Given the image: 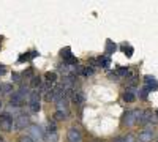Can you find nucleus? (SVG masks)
<instances>
[{
  "mask_svg": "<svg viewBox=\"0 0 158 142\" xmlns=\"http://www.w3.org/2000/svg\"><path fill=\"white\" fill-rule=\"evenodd\" d=\"M100 65H103V67H108V65H109V59H106V57H101V59H100Z\"/></svg>",
  "mask_w": 158,
  "mask_h": 142,
  "instance_id": "26",
  "label": "nucleus"
},
{
  "mask_svg": "<svg viewBox=\"0 0 158 142\" xmlns=\"http://www.w3.org/2000/svg\"><path fill=\"white\" fill-rule=\"evenodd\" d=\"M67 139H68V142H82V133L79 131V128L71 126L67 133Z\"/></svg>",
  "mask_w": 158,
  "mask_h": 142,
  "instance_id": "5",
  "label": "nucleus"
},
{
  "mask_svg": "<svg viewBox=\"0 0 158 142\" xmlns=\"http://www.w3.org/2000/svg\"><path fill=\"white\" fill-rule=\"evenodd\" d=\"M156 115H158V111H156Z\"/></svg>",
  "mask_w": 158,
  "mask_h": 142,
  "instance_id": "31",
  "label": "nucleus"
},
{
  "mask_svg": "<svg viewBox=\"0 0 158 142\" xmlns=\"http://www.w3.org/2000/svg\"><path fill=\"white\" fill-rule=\"evenodd\" d=\"M48 133H56V122L54 120L48 123Z\"/></svg>",
  "mask_w": 158,
  "mask_h": 142,
  "instance_id": "21",
  "label": "nucleus"
},
{
  "mask_svg": "<svg viewBox=\"0 0 158 142\" xmlns=\"http://www.w3.org/2000/svg\"><path fill=\"white\" fill-rule=\"evenodd\" d=\"M114 142H123V139L122 137H117V139H114Z\"/></svg>",
  "mask_w": 158,
  "mask_h": 142,
  "instance_id": "29",
  "label": "nucleus"
},
{
  "mask_svg": "<svg viewBox=\"0 0 158 142\" xmlns=\"http://www.w3.org/2000/svg\"><path fill=\"white\" fill-rule=\"evenodd\" d=\"M0 130H3V131H13V120H11V115L8 112L0 115Z\"/></svg>",
  "mask_w": 158,
  "mask_h": 142,
  "instance_id": "4",
  "label": "nucleus"
},
{
  "mask_svg": "<svg viewBox=\"0 0 158 142\" xmlns=\"http://www.w3.org/2000/svg\"><path fill=\"white\" fill-rule=\"evenodd\" d=\"M156 140H158V136H156Z\"/></svg>",
  "mask_w": 158,
  "mask_h": 142,
  "instance_id": "32",
  "label": "nucleus"
},
{
  "mask_svg": "<svg viewBox=\"0 0 158 142\" xmlns=\"http://www.w3.org/2000/svg\"><path fill=\"white\" fill-rule=\"evenodd\" d=\"M114 51H115V44H112L111 41H108V46H106V54L109 55L111 52H114Z\"/></svg>",
  "mask_w": 158,
  "mask_h": 142,
  "instance_id": "20",
  "label": "nucleus"
},
{
  "mask_svg": "<svg viewBox=\"0 0 158 142\" xmlns=\"http://www.w3.org/2000/svg\"><path fill=\"white\" fill-rule=\"evenodd\" d=\"M44 79H46V84H54L56 81H57V74L56 73H46L44 74Z\"/></svg>",
  "mask_w": 158,
  "mask_h": 142,
  "instance_id": "10",
  "label": "nucleus"
},
{
  "mask_svg": "<svg viewBox=\"0 0 158 142\" xmlns=\"http://www.w3.org/2000/svg\"><path fill=\"white\" fill-rule=\"evenodd\" d=\"M152 139H153V131L150 130V128L144 130V131L139 134V142H152Z\"/></svg>",
  "mask_w": 158,
  "mask_h": 142,
  "instance_id": "7",
  "label": "nucleus"
},
{
  "mask_svg": "<svg viewBox=\"0 0 158 142\" xmlns=\"http://www.w3.org/2000/svg\"><path fill=\"white\" fill-rule=\"evenodd\" d=\"M0 92H2V93H10V92H13V85H11V84H2V85H0Z\"/></svg>",
  "mask_w": 158,
  "mask_h": 142,
  "instance_id": "14",
  "label": "nucleus"
},
{
  "mask_svg": "<svg viewBox=\"0 0 158 142\" xmlns=\"http://www.w3.org/2000/svg\"><path fill=\"white\" fill-rule=\"evenodd\" d=\"M62 57H63V59H67V60H68V59H71L70 47H67V49H63V51H62Z\"/></svg>",
  "mask_w": 158,
  "mask_h": 142,
  "instance_id": "22",
  "label": "nucleus"
},
{
  "mask_svg": "<svg viewBox=\"0 0 158 142\" xmlns=\"http://www.w3.org/2000/svg\"><path fill=\"white\" fill-rule=\"evenodd\" d=\"M59 103V104H57V111H62V112H65V114H67V111H68V99H67V96H63L62 99H59L57 101Z\"/></svg>",
  "mask_w": 158,
  "mask_h": 142,
  "instance_id": "8",
  "label": "nucleus"
},
{
  "mask_svg": "<svg viewBox=\"0 0 158 142\" xmlns=\"http://www.w3.org/2000/svg\"><path fill=\"white\" fill-rule=\"evenodd\" d=\"M2 106H3V104H2V101H0V109H2Z\"/></svg>",
  "mask_w": 158,
  "mask_h": 142,
  "instance_id": "30",
  "label": "nucleus"
},
{
  "mask_svg": "<svg viewBox=\"0 0 158 142\" xmlns=\"http://www.w3.org/2000/svg\"><path fill=\"white\" fill-rule=\"evenodd\" d=\"M19 77H21V76H19L18 73H15V74H13V81H15V82H19V81H21Z\"/></svg>",
  "mask_w": 158,
  "mask_h": 142,
  "instance_id": "27",
  "label": "nucleus"
},
{
  "mask_svg": "<svg viewBox=\"0 0 158 142\" xmlns=\"http://www.w3.org/2000/svg\"><path fill=\"white\" fill-rule=\"evenodd\" d=\"M122 49H123V51H125V54H127V55H128V57H130V55H131V54H133V47H131V46H123V47H122Z\"/></svg>",
  "mask_w": 158,
  "mask_h": 142,
  "instance_id": "25",
  "label": "nucleus"
},
{
  "mask_svg": "<svg viewBox=\"0 0 158 142\" xmlns=\"http://www.w3.org/2000/svg\"><path fill=\"white\" fill-rule=\"evenodd\" d=\"M40 99H41V98H40V92H38V90H35V92L30 93V96H29V106H30L32 112H38L40 111V108H41V106H40Z\"/></svg>",
  "mask_w": 158,
  "mask_h": 142,
  "instance_id": "3",
  "label": "nucleus"
},
{
  "mask_svg": "<svg viewBox=\"0 0 158 142\" xmlns=\"http://www.w3.org/2000/svg\"><path fill=\"white\" fill-rule=\"evenodd\" d=\"M30 88L27 87V85H21V88H19V92H18V95H21L22 98H25V96H30Z\"/></svg>",
  "mask_w": 158,
  "mask_h": 142,
  "instance_id": "11",
  "label": "nucleus"
},
{
  "mask_svg": "<svg viewBox=\"0 0 158 142\" xmlns=\"http://www.w3.org/2000/svg\"><path fill=\"white\" fill-rule=\"evenodd\" d=\"M41 77H32V87L38 88V87H41Z\"/></svg>",
  "mask_w": 158,
  "mask_h": 142,
  "instance_id": "16",
  "label": "nucleus"
},
{
  "mask_svg": "<svg viewBox=\"0 0 158 142\" xmlns=\"http://www.w3.org/2000/svg\"><path fill=\"white\" fill-rule=\"evenodd\" d=\"M146 84H147V88H156V79L153 76H147L146 77Z\"/></svg>",
  "mask_w": 158,
  "mask_h": 142,
  "instance_id": "12",
  "label": "nucleus"
},
{
  "mask_svg": "<svg viewBox=\"0 0 158 142\" xmlns=\"http://www.w3.org/2000/svg\"><path fill=\"white\" fill-rule=\"evenodd\" d=\"M29 136H30L35 142H43L46 134H44V131H43L38 125H30V126H29Z\"/></svg>",
  "mask_w": 158,
  "mask_h": 142,
  "instance_id": "2",
  "label": "nucleus"
},
{
  "mask_svg": "<svg viewBox=\"0 0 158 142\" xmlns=\"http://www.w3.org/2000/svg\"><path fill=\"white\" fill-rule=\"evenodd\" d=\"M10 104H11V108H21V106H24V98L18 93H13L10 98Z\"/></svg>",
  "mask_w": 158,
  "mask_h": 142,
  "instance_id": "6",
  "label": "nucleus"
},
{
  "mask_svg": "<svg viewBox=\"0 0 158 142\" xmlns=\"http://www.w3.org/2000/svg\"><path fill=\"white\" fill-rule=\"evenodd\" d=\"M3 74H5V67L0 65V76H3Z\"/></svg>",
  "mask_w": 158,
  "mask_h": 142,
  "instance_id": "28",
  "label": "nucleus"
},
{
  "mask_svg": "<svg viewBox=\"0 0 158 142\" xmlns=\"http://www.w3.org/2000/svg\"><path fill=\"white\" fill-rule=\"evenodd\" d=\"M36 55V52H29L27 55H21L19 57V62H25V60H29V59H32V57H35Z\"/></svg>",
  "mask_w": 158,
  "mask_h": 142,
  "instance_id": "19",
  "label": "nucleus"
},
{
  "mask_svg": "<svg viewBox=\"0 0 158 142\" xmlns=\"http://www.w3.org/2000/svg\"><path fill=\"white\" fill-rule=\"evenodd\" d=\"M71 95H73V101L76 103V104H82V101H84V95H82L81 92H76V90H74V92H73Z\"/></svg>",
  "mask_w": 158,
  "mask_h": 142,
  "instance_id": "9",
  "label": "nucleus"
},
{
  "mask_svg": "<svg viewBox=\"0 0 158 142\" xmlns=\"http://www.w3.org/2000/svg\"><path fill=\"white\" fill-rule=\"evenodd\" d=\"M135 98H136V96H135L133 92H125V93H123V99H125L127 103H133Z\"/></svg>",
  "mask_w": 158,
  "mask_h": 142,
  "instance_id": "15",
  "label": "nucleus"
},
{
  "mask_svg": "<svg viewBox=\"0 0 158 142\" xmlns=\"http://www.w3.org/2000/svg\"><path fill=\"white\" fill-rule=\"evenodd\" d=\"M44 140L46 142H57L59 140V136H57V133H48L44 136Z\"/></svg>",
  "mask_w": 158,
  "mask_h": 142,
  "instance_id": "13",
  "label": "nucleus"
},
{
  "mask_svg": "<svg viewBox=\"0 0 158 142\" xmlns=\"http://www.w3.org/2000/svg\"><path fill=\"white\" fill-rule=\"evenodd\" d=\"M19 142H35V140L27 134V136H21V137H19Z\"/></svg>",
  "mask_w": 158,
  "mask_h": 142,
  "instance_id": "24",
  "label": "nucleus"
},
{
  "mask_svg": "<svg viewBox=\"0 0 158 142\" xmlns=\"http://www.w3.org/2000/svg\"><path fill=\"white\" fill-rule=\"evenodd\" d=\"M65 115H67L65 112H62V111H57V112L54 114V120L60 122V120H63V119H65Z\"/></svg>",
  "mask_w": 158,
  "mask_h": 142,
  "instance_id": "17",
  "label": "nucleus"
},
{
  "mask_svg": "<svg viewBox=\"0 0 158 142\" xmlns=\"http://www.w3.org/2000/svg\"><path fill=\"white\" fill-rule=\"evenodd\" d=\"M123 142H136V137H135L133 134H127V136L123 137Z\"/></svg>",
  "mask_w": 158,
  "mask_h": 142,
  "instance_id": "23",
  "label": "nucleus"
},
{
  "mask_svg": "<svg viewBox=\"0 0 158 142\" xmlns=\"http://www.w3.org/2000/svg\"><path fill=\"white\" fill-rule=\"evenodd\" d=\"M27 126H30V117L27 114H19L13 122V130H24Z\"/></svg>",
  "mask_w": 158,
  "mask_h": 142,
  "instance_id": "1",
  "label": "nucleus"
},
{
  "mask_svg": "<svg viewBox=\"0 0 158 142\" xmlns=\"http://www.w3.org/2000/svg\"><path fill=\"white\" fill-rule=\"evenodd\" d=\"M79 71H81V74H82V76H90L92 73H94V70L89 68V67H87V68H79Z\"/></svg>",
  "mask_w": 158,
  "mask_h": 142,
  "instance_id": "18",
  "label": "nucleus"
}]
</instances>
